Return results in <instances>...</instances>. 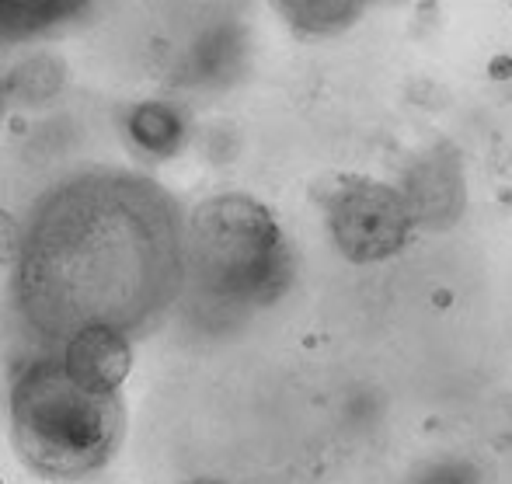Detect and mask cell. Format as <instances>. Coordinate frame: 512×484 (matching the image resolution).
Listing matches in <instances>:
<instances>
[{
	"label": "cell",
	"mask_w": 512,
	"mask_h": 484,
	"mask_svg": "<svg viewBox=\"0 0 512 484\" xmlns=\"http://www.w3.org/2000/svg\"><path fill=\"white\" fill-rule=\"evenodd\" d=\"M192 255L209 290L258 293L276 279L283 237L255 199L220 195L192 220Z\"/></svg>",
	"instance_id": "2"
},
{
	"label": "cell",
	"mask_w": 512,
	"mask_h": 484,
	"mask_svg": "<svg viewBox=\"0 0 512 484\" xmlns=\"http://www.w3.org/2000/svg\"><path fill=\"white\" fill-rule=\"evenodd\" d=\"M88 7V0H0V35L25 39L67 25Z\"/></svg>",
	"instance_id": "6"
},
{
	"label": "cell",
	"mask_w": 512,
	"mask_h": 484,
	"mask_svg": "<svg viewBox=\"0 0 512 484\" xmlns=\"http://www.w3.org/2000/svg\"><path fill=\"white\" fill-rule=\"evenodd\" d=\"M119 432V397L74 380L63 363H35L14 384L11 436L25 467L42 478H88L108 464Z\"/></svg>",
	"instance_id": "1"
},
{
	"label": "cell",
	"mask_w": 512,
	"mask_h": 484,
	"mask_svg": "<svg viewBox=\"0 0 512 484\" xmlns=\"http://www.w3.org/2000/svg\"><path fill=\"white\" fill-rule=\"evenodd\" d=\"M18 251H21L18 223H14L4 209H0V265L11 262V258H18Z\"/></svg>",
	"instance_id": "9"
},
{
	"label": "cell",
	"mask_w": 512,
	"mask_h": 484,
	"mask_svg": "<svg viewBox=\"0 0 512 484\" xmlns=\"http://www.w3.org/2000/svg\"><path fill=\"white\" fill-rule=\"evenodd\" d=\"M126 133L147 154H171L182 140V119L175 108L161 105V101H147L126 115Z\"/></svg>",
	"instance_id": "8"
},
{
	"label": "cell",
	"mask_w": 512,
	"mask_h": 484,
	"mask_svg": "<svg viewBox=\"0 0 512 484\" xmlns=\"http://www.w3.org/2000/svg\"><path fill=\"white\" fill-rule=\"evenodd\" d=\"M63 366L81 384L115 394L133 366V352L119 331L105 328V324H91L70 338L67 352H63Z\"/></svg>",
	"instance_id": "5"
},
{
	"label": "cell",
	"mask_w": 512,
	"mask_h": 484,
	"mask_svg": "<svg viewBox=\"0 0 512 484\" xmlns=\"http://www.w3.org/2000/svg\"><path fill=\"white\" fill-rule=\"evenodd\" d=\"M411 220L429 223V227H446L457 220L460 206H464V182H460V168L453 157L429 154L422 164L408 171L405 189Z\"/></svg>",
	"instance_id": "4"
},
{
	"label": "cell",
	"mask_w": 512,
	"mask_h": 484,
	"mask_svg": "<svg viewBox=\"0 0 512 484\" xmlns=\"http://www.w3.org/2000/svg\"><path fill=\"white\" fill-rule=\"evenodd\" d=\"M0 484H4V481H0Z\"/></svg>",
	"instance_id": "10"
},
{
	"label": "cell",
	"mask_w": 512,
	"mask_h": 484,
	"mask_svg": "<svg viewBox=\"0 0 512 484\" xmlns=\"http://www.w3.org/2000/svg\"><path fill=\"white\" fill-rule=\"evenodd\" d=\"M297 32L335 35L363 14L366 0H272Z\"/></svg>",
	"instance_id": "7"
},
{
	"label": "cell",
	"mask_w": 512,
	"mask_h": 484,
	"mask_svg": "<svg viewBox=\"0 0 512 484\" xmlns=\"http://www.w3.org/2000/svg\"><path fill=\"white\" fill-rule=\"evenodd\" d=\"M331 237L349 262L370 265L398 255L411 234L405 195L380 182H345L328 206Z\"/></svg>",
	"instance_id": "3"
}]
</instances>
